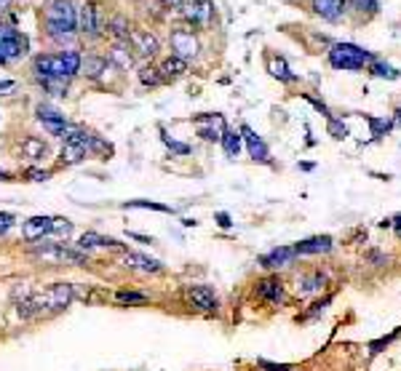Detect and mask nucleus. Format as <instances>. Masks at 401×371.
Wrapping results in <instances>:
<instances>
[{
    "instance_id": "obj_33",
    "label": "nucleus",
    "mask_w": 401,
    "mask_h": 371,
    "mask_svg": "<svg viewBox=\"0 0 401 371\" xmlns=\"http://www.w3.org/2000/svg\"><path fill=\"white\" fill-rule=\"evenodd\" d=\"M367 123H370L372 136H374V139H380V136H386L388 131L393 129V118H374V115H367Z\"/></svg>"
},
{
    "instance_id": "obj_28",
    "label": "nucleus",
    "mask_w": 401,
    "mask_h": 371,
    "mask_svg": "<svg viewBox=\"0 0 401 371\" xmlns=\"http://www.w3.org/2000/svg\"><path fill=\"white\" fill-rule=\"evenodd\" d=\"M220 145H223L225 155L227 158H238L241 155V145H244V139H241V131H233V129H225L223 139H220Z\"/></svg>"
},
{
    "instance_id": "obj_53",
    "label": "nucleus",
    "mask_w": 401,
    "mask_h": 371,
    "mask_svg": "<svg viewBox=\"0 0 401 371\" xmlns=\"http://www.w3.org/2000/svg\"><path fill=\"white\" fill-rule=\"evenodd\" d=\"M14 89V80H0V91H8Z\"/></svg>"
},
{
    "instance_id": "obj_34",
    "label": "nucleus",
    "mask_w": 401,
    "mask_h": 371,
    "mask_svg": "<svg viewBox=\"0 0 401 371\" xmlns=\"http://www.w3.org/2000/svg\"><path fill=\"white\" fill-rule=\"evenodd\" d=\"M348 6H351L356 14H364V16H374L380 11V0H348Z\"/></svg>"
},
{
    "instance_id": "obj_51",
    "label": "nucleus",
    "mask_w": 401,
    "mask_h": 371,
    "mask_svg": "<svg viewBox=\"0 0 401 371\" xmlns=\"http://www.w3.org/2000/svg\"><path fill=\"white\" fill-rule=\"evenodd\" d=\"M11 3H14V0H0V14H6V11H11Z\"/></svg>"
},
{
    "instance_id": "obj_7",
    "label": "nucleus",
    "mask_w": 401,
    "mask_h": 371,
    "mask_svg": "<svg viewBox=\"0 0 401 371\" xmlns=\"http://www.w3.org/2000/svg\"><path fill=\"white\" fill-rule=\"evenodd\" d=\"M35 115H38V120L43 123V129L48 131L51 136H64L73 131V123L64 118V112H59L57 107H51V104H38L35 107Z\"/></svg>"
},
{
    "instance_id": "obj_21",
    "label": "nucleus",
    "mask_w": 401,
    "mask_h": 371,
    "mask_svg": "<svg viewBox=\"0 0 401 371\" xmlns=\"http://www.w3.org/2000/svg\"><path fill=\"white\" fill-rule=\"evenodd\" d=\"M120 243L110 235H99V233H83L78 240V249L80 252H91V249H118Z\"/></svg>"
},
{
    "instance_id": "obj_55",
    "label": "nucleus",
    "mask_w": 401,
    "mask_h": 371,
    "mask_svg": "<svg viewBox=\"0 0 401 371\" xmlns=\"http://www.w3.org/2000/svg\"><path fill=\"white\" fill-rule=\"evenodd\" d=\"M300 168H302V171H313V168H316V163H300Z\"/></svg>"
},
{
    "instance_id": "obj_41",
    "label": "nucleus",
    "mask_w": 401,
    "mask_h": 371,
    "mask_svg": "<svg viewBox=\"0 0 401 371\" xmlns=\"http://www.w3.org/2000/svg\"><path fill=\"white\" fill-rule=\"evenodd\" d=\"M115 299H118L120 305H145V302H148V297L139 294V291H118Z\"/></svg>"
},
{
    "instance_id": "obj_47",
    "label": "nucleus",
    "mask_w": 401,
    "mask_h": 371,
    "mask_svg": "<svg viewBox=\"0 0 401 371\" xmlns=\"http://www.w3.org/2000/svg\"><path fill=\"white\" fill-rule=\"evenodd\" d=\"M214 219H217V224H220V227H223V230H227V227H230V214H225V211H220V214H217V217H214Z\"/></svg>"
},
{
    "instance_id": "obj_43",
    "label": "nucleus",
    "mask_w": 401,
    "mask_h": 371,
    "mask_svg": "<svg viewBox=\"0 0 401 371\" xmlns=\"http://www.w3.org/2000/svg\"><path fill=\"white\" fill-rule=\"evenodd\" d=\"M329 305H332V297H324L321 302H316V305H311V310L305 312V318H316V315H321V312L327 310Z\"/></svg>"
},
{
    "instance_id": "obj_52",
    "label": "nucleus",
    "mask_w": 401,
    "mask_h": 371,
    "mask_svg": "<svg viewBox=\"0 0 401 371\" xmlns=\"http://www.w3.org/2000/svg\"><path fill=\"white\" fill-rule=\"evenodd\" d=\"M393 126L401 129V107H396V112H393Z\"/></svg>"
},
{
    "instance_id": "obj_40",
    "label": "nucleus",
    "mask_w": 401,
    "mask_h": 371,
    "mask_svg": "<svg viewBox=\"0 0 401 371\" xmlns=\"http://www.w3.org/2000/svg\"><path fill=\"white\" fill-rule=\"evenodd\" d=\"M161 139H164V145L171 150V152H177V155H190V145H182V142H177V139H171L164 129H161Z\"/></svg>"
},
{
    "instance_id": "obj_29",
    "label": "nucleus",
    "mask_w": 401,
    "mask_h": 371,
    "mask_svg": "<svg viewBox=\"0 0 401 371\" xmlns=\"http://www.w3.org/2000/svg\"><path fill=\"white\" fill-rule=\"evenodd\" d=\"M161 78H179V75H185L188 73V61L185 59H179V57H166L164 64H161Z\"/></svg>"
},
{
    "instance_id": "obj_42",
    "label": "nucleus",
    "mask_w": 401,
    "mask_h": 371,
    "mask_svg": "<svg viewBox=\"0 0 401 371\" xmlns=\"http://www.w3.org/2000/svg\"><path fill=\"white\" fill-rule=\"evenodd\" d=\"M16 224V217L14 214H8V211H0V235H6L11 227Z\"/></svg>"
},
{
    "instance_id": "obj_3",
    "label": "nucleus",
    "mask_w": 401,
    "mask_h": 371,
    "mask_svg": "<svg viewBox=\"0 0 401 371\" xmlns=\"http://www.w3.org/2000/svg\"><path fill=\"white\" fill-rule=\"evenodd\" d=\"M27 54H30L27 35H22V32L16 30V27H11V24H0V57L6 59V64L24 59Z\"/></svg>"
},
{
    "instance_id": "obj_44",
    "label": "nucleus",
    "mask_w": 401,
    "mask_h": 371,
    "mask_svg": "<svg viewBox=\"0 0 401 371\" xmlns=\"http://www.w3.org/2000/svg\"><path fill=\"white\" fill-rule=\"evenodd\" d=\"M302 96H305V99H308V102L313 104V107H316V110H318V112H321V115H324V118H332V110H329L327 104L321 102V99H316V96H311V94H302Z\"/></svg>"
},
{
    "instance_id": "obj_18",
    "label": "nucleus",
    "mask_w": 401,
    "mask_h": 371,
    "mask_svg": "<svg viewBox=\"0 0 401 371\" xmlns=\"http://www.w3.org/2000/svg\"><path fill=\"white\" fill-rule=\"evenodd\" d=\"M257 294L260 299H265L270 305H281L283 302V283L279 275H270V278H262L257 283Z\"/></svg>"
},
{
    "instance_id": "obj_1",
    "label": "nucleus",
    "mask_w": 401,
    "mask_h": 371,
    "mask_svg": "<svg viewBox=\"0 0 401 371\" xmlns=\"http://www.w3.org/2000/svg\"><path fill=\"white\" fill-rule=\"evenodd\" d=\"M73 286L70 283H54L48 286L41 294H32V297H24L16 307H19V315L22 318H35L38 312H62L70 302H73Z\"/></svg>"
},
{
    "instance_id": "obj_48",
    "label": "nucleus",
    "mask_w": 401,
    "mask_h": 371,
    "mask_svg": "<svg viewBox=\"0 0 401 371\" xmlns=\"http://www.w3.org/2000/svg\"><path fill=\"white\" fill-rule=\"evenodd\" d=\"M161 3H164L166 8H182V6H185V3H188V0H161Z\"/></svg>"
},
{
    "instance_id": "obj_38",
    "label": "nucleus",
    "mask_w": 401,
    "mask_h": 371,
    "mask_svg": "<svg viewBox=\"0 0 401 371\" xmlns=\"http://www.w3.org/2000/svg\"><path fill=\"white\" fill-rule=\"evenodd\" d=\"M327 131H329L332 139H345V136H348V126H345L340 118H335V115H332V118L327 120Z\"/></svg>"
},
{
    "instance_id": "obj_46",
    "label": "nucleus",
    "mask_w": 401,
    "mask_h": 371,
    "mask_svg": "<svg viewBox=\"0 0 401 371\" xmlns=\"http://www.w3.org/2000/svg\"><path fill=\"white\" fill-rule=\"evenodd\" d=\"M27 177H30L32 182H45V179H48V171H38V168H30V171H27Z\"/></svg>"
},
{
    "instance_id": "obj_30",
    "label": "nucleus",
    "mask_w": 401,
    "mask_h": 371,
    "mask_svg": "<svg viewBox=\"0 0 401 371\" xmlns=\"http://www.w3.org/2000/svg\"><path fill=\"white\" fill-rule=\"evenodd\" d=\"M374 78H383V80H396V78H401V70H396V67H391L388 61H383V59H374L370 61V67H367Z\"/></svg>"
},
{
    "instance_id": "obj_57",
    "label": "nucleus",
    "mask_w": 401,
    "mask_h": 371,
    "mask_svg": "<svg viewBox=\"0 0 401 371\" xmlns=\"http://www.w3.org/2000/svg\"><path fill=\"white\" fill-rule=\"evenodd\" d=\"M3 64H6V59H3V57H0V67H3Z\"/></svg>"
},
{
    "instance_id": "obj_37",
    "label": "nucleus",
    "mask_w": 401,
    "mask_h": 371,
    "mask_svg": "<svg viewBox=\"0 0 401 371\" xmlns=\"http://www.w3.org/2000/svg\"><path fill=\"white\" fill-rule=\"evenodd\" d=\"M399 334H401V326H399V328H393V334H388V337H380V340L370 342V356H372V358L380 356V353H383V350H386L388 344H391V342L396 340Z\"/></svg>"
},
{
    "instance_id": "obj_9",
    "label": "nucleus",
    "mask_w": 401,
    "mask_h": 371,
    "mask_svg": "<svg viewBox=\"0 0 401 371\" xmlns=\"http://www.w3.org/2000/svg\"><path fill=\"white\" fill-rule=\"evenodd\" d=\"M179 14L185 16V22L190 24V27H209L211 22H214V6H211V0H188L182 8H179Z\"/></svg>"
},
{
    "instance_id": "obj_31",
    "label": "nucleus",
    "mask_w": 401,
    "mask_h": 371,
    "mask_svg": "<svg viewBox=\"0 0 401 371\" xmlns=\"http://www.w3.org/2000/svg\"><path fill=\"white\" fill-rule=\"evenodd\" d=\"M38 83L45 89V94L51 96H67V89H70V80L67 78H38Z\"/></svg>"
},
{
    "instance_id": "obj_26",
    "label": "nucleus",
    "mask_w": 401,
    "mask_h": 371,
    "mask_svg": "<svg viewBox=\"0 0 401 371\" xmlns=\"http://www.w3.org/2000/svg\"><path fill=\"white\" fill-rule=\"evenodd\" d=\"M43 27H45V35L54 41V43H67V45H73L75 43V35L78 32L70 30V27H62V24H51V22H43Z\"/></svg>"
},
{
    "instance_id": "obj_39",
    "label": "nucleus",
    "mask_w": 401,
    "mask_h": 371,
    "mask_svg": "<svg viewBox=\"0 0 401 371\" xmlns=\"http://www.w3.org/2000/svg\"><path fill=\"white\" fill-rule=\"evenodd\" d=\"M123 208H153V211H164V214H174L171 206H164V203H153V201H129Z\"/></svg>"
},
{
    "instance_id": "obj_45",
    "label": "nucleus",
    "mask_w": 401,
    "mask_h": 371,
    "mask_svg": "<svg viewBox=\"0 0 401 371\" xmlns=\"http://www.w3.org/2000/svg\"><path fill=\"white\" fill-rule=\"evenodd\" d=\"M260 369H265V371H295V366H289V363H270V361H260Z\"/></svg>"
},
{
    "instance_id": "obj_5",
    "label": "nucleus",
    "mask_w": 401,
    "mask_h": 371,
    "mask_svg": "<svg viewBox=\"0 0 401 371\" xmlns=\"http://www.w3.org/2000/svg\"><path fill=\"white\" fill-rule=\"evenodd\" d=\"M169 45H171V57L190 61L201 54V41L190 27H174L169 32Z\"/></svg>"
},
{
    "instance_id": "obj_17",
    "label": "nucleus",
    "mask_w": 401,
    "mask_h": 371,
    "mask_svg": "<svg viewBox=\"0 0 401 371\" xmlns=\"http://www.w3.org/2000/svg\"><path fill=\"white\" fill-rule=\"evenodd\" d=\"M292 249H295L297 256L300 254H329L335 249V240H332V235H313V238H305V240L295 243Z\"/></svg>"
},
{
    "instance_id": "obj_24",
    "label": "nucleus",
    "mask_w": 401,
    "mask_h": 371,
    "mask_svg": "<svg viewBox=\"0 0 401 371\" xmlns=\"http://www.w3.org/2000/svg\"><path fill=\"white\" fill-rule=\"evenodd\" d=\"M123 265L134 270H142V272H161V268H164L158 259H150L145 254H126V256H123Z\"/></svg>"
},
{
    "instance_id": "obj_11",
    "label": "nucleus",
    "mask_w": 401,
    "mask_h": 371,
    "mask_svg": "<svg viewBox=\"0 0 401 371\" xmlns=\"http://www.w3.org/2000/svg\"><path fill=\"white\" fill-rule=\"evenodd\" d=\"M129 45H132L134 54H139V57H148V59H153V57L161 51V43H158V38H155V35H153L150 30H142V27L132 30V35H129Z\"/></svg>"
},
{
    "instance_id": "obj_20",
    "label": "nucleus",
    "mask_w": 401,
    "mask_h": 371,
    "mask_svg": "<svg viewBox=\"0 0 401 371\" xmlns=\"http://www.w3.org/2000/svg\"><path fill=\"white\" fill-rule=\"evenodd\" d=\"M295 256H297V254H295V249H292V246H281V249H273V252L262 254L257 262H260V268L276 270V268H283V265H289Z\"/></svg>"
},
{
    "instance_id": "obj_12",
    "label": "nucleus",
    "mask_w": 401,
    "mask_h": 371,
    "mask_svg": "<svg viewBox=\"0 0 401 371\" xmlns=\"http://www.w3.org/2000/svg\"><path fill=\"white\" fill-rule=\"evenodd\" d=\"M311 8L316 16H321L329 24H337L348 14V0H311Z\"/></svg>"
},
{
    "instance_id": "obj_25",
    "label": "nucleus",
    "mask_w": 401,
    "mask_h": 371,
    "mask_svg": "<svg viewBox=\"0 0 401 371\" xmlns=\"http://www.w3.org/2000/svg\"><path fill=\"white\" fill-rule=\"evenodd\" d=\"M22 155L30 158V161H43L45 155H48V145H45L43 139H38V136H27L22 142Z\"/></svg>"
},
{
    "instance_id": "obj_54",
    "label": "nucleus",
    "mask_w": 401,
    "mask_h": 371,
    "mask_svg": "<svg viewBox=\"0 0 401 371\" xmlns=\"http://www.w3.org/2000/svg\"><path fill=\"white\" fill-rule=\"evenodd\" d=\"M132 238H136V240H145V243H153V238H145V235H139V233H129Z\"/></svg>"
},
{
    "instance_id": "obj_19",
    "label": "nucleus",
    "mask_w": 401,
    "mask_h": 371,
    "mask_svg": "<svg viewBox=\"0 0 401 371\" xmlns=\"http://www.w3.org/2000/svg\"><path fill=\"white\" fill-rule=\"evenodd\" d=\"M51 222L54 217H30L22 224V235L27 240H43L45 235H51Z\"/></svg>"
},
{
    "instance_id": "obj_22",
    "label": "nucleus",
    "mask_w": 401,
    "mask_h": 371,
    "mask_svg": "<svg viewBox=\"0 0 401 371\" xmlns=\"http://www.w3.org/2000/svg\"><path fill=\"white\" fill-rule=\"evenodd\" d=\"M267 73L273 75L281 83H297V73H292V67L286 64L283 57H270L267 59Z\"/></svg>"
},
{
    "instance_id": "obj_32",
    "label": "nucleus",
    "mask_w": 401,
    "mask_h": 371,
    "mask_svg": "<svg viewBox=\"0 0 401 371\" xmlns=\"http://www.w3.org/2000/svg\"><path fill=\"white\" fill-rule=\"evenodd\" d=\"M324 283H327V275H324V272L302 275V278L297 281V291H300V294H311V291H318Z\"/></svg>"
},
{
    "instance_id": "obj_27",
    "label": "nucleus",
    "mask_w": 401,
    "mask_h": 371,
    "mask_svg": "<svg viewBox=\"0 0 401 371\" xmlns=\"http://www.w3.org/2000/svg\"><path fill=\"white\" fill-rule=\"evenodd\" d=\"M113 35L115 41H129V35H132V24H129V19L123 14H118V16H113L110 22H107V30H104V35Z\"/></svg>"
},
{
    "instance_id": "obj_58",
    "label": "nucleus",
    "mask_w": 401,
    "mask_h": 371,
    "mask_svg": "<svg viewBox=\"0 0 401 371\" xmlns=\"http://www.w3.org/2000/svg\"><path fill=\"white\" fill-rule=\"evenodd\" d=\"M0 24H3V22H0Z\"/></svg>"
},
{
    "instance_id": "obj_6",
    "label": "nucleus",
    "mask_w": 401,
    "mask_h": 371,
    "mask_svg": "<svg viewBox=\"0 0 401 371\" xmlns=\"http://www.w3.org/2000/svg\"><path fill=\"white\" fill-rule=\"evenodd\" d=\"M89 155V131L73 126V131L64 136V147H62V163L75 166Z\"/></svg>"
},
{
    "instance_id": "obj_14",
    "label": "nucleus",
    "mask_w": 401,
    "mask_h": 371,
    "mask_svg": "<svg viewBox=\"0 0 401 371\" xmlns=\"http://www.w3.org/2000/svg\"><path fill=\"white\" fill-rule=\"evenodd\" d=\"M195 129H198V136L206 139V142H220L227 129L223 115H195Z\"/></svg>"
},
{
    "instance_id": "obj_2",
    "label": "nucleus",
    "mask_w": 401,
    "mask_h": 371,
    "mask_svg": "<svg viewBox=\"0 0 401 371\" xmlns=\"http://www.w3.org/2000/svg\"><path fill=\"white\" fill-rule=\"evenodd\" d=\"M372 59H374V54L356 43H335L329 48V64L335 70H345V73H358V70L370 67Z\"/></svg>"
},
{
    "instance_id": "obj_16",
    "label": "nucleus",
    "mask_w": 401,
    "mask_h": 371,
    "mask_svg": "<svg viewBox=\"0 0 401 371\" xmlns=\"http://www.w3.org/2000/svg\"><path fill=\"white\" fill-rule=\"evenodd\" d=\"M188 302L204 312L217 310V294H214V289H209V286H190V289H188Z\"/></svg>"
},
{
    "instance_id": "obj_49",
    "label": "nucleus",
    "mask_w": 401,
    "mask_h": 371,
    "mask_svg": "<svg viewBox=\"0 0 401 371\" xmlns=\"http://www.w3.org/2000/svg\"><path fill=\"white\" fill-rule=\"evenodd\" d=\"M367 256H370L372 262H377V265H386V256H383L380 252H370Z\"/></svg>"
},
{
    "instance_id": "obj_4",
    "label": "nucleus",
    "mask_w": 401,
    "mask_h": 371,
    "mask_svg": "<svg viewBox=\"0 0 401 371\" xmlns=\"http://www.w3.org/2000/svg\"><path fill=\"white\" fill-rule=\"evenodd\" d=\"M104 30H107V19L102 16V8H97V0H86L78 8V32L86 41H97L104 35Z\"/></svg>"
},
{
    "instance_id": "obj_56",
    "label": "nucleus",
    "mask_w": 401,
    "mask_h": 371,
    "mask_svg": "<svg viewBox=\"0 0 401 371\" xmlns=\"http://www.w3.org/2000/svg\"><path fill=\"white\" fill-rule=\"evenodd\" d=\"M0 182H11V174H6V171H0Z\"/></svg>"
},
{
    "instance_id": "obj_35",
    "label": "nucleus",
    "mask_w": 401,
    "mask_h": 371,
    "mask_svg": "<svg viewBox=\"0 0 401 371\" xmlns=\"http://www.w3.org/2000/svg\"><path fill=\"white\" fill-rule=\"evenodd\" d=\"M139 83H142V86H150V89H155V86H161V83H164V78H161V73H158L155 67H139Z\"/></svg>"
},
{
    "instance_id": "obj_36",
    "label": "nucleus",
    "mask_w": 401,
    "mask_h": 371,
    "mask_svg": "<svg viewBox=\"0 0 401 371\" xmlns=\"http://www.w3.org/2000/svg\"><path fill=\"white\" fill-rule=\"evenodd\" d=\"M73 235V222H67V219H54L51 222V238H57V240H67V238Z\"/></svg>"
},
{
    "instance_id": "obj_8",
    "label": "nucleus",
    "mask_w": 401,
    "mask_h": 371,
    "mask_svg": "<svg viewBox=\"0 0 401 371\" xmlns=\"http://www.w3.org/2000/svg\"><path fill=\"white\" fill-rule=\"evenodd\" d=\"M43 22H51V24H62V27L78 30V6H75L73 0H51V3L45 6Z\"/></svg>"
},
{
    "instance_id": "obj_10",
    "label": "nucleus",
    "mask_w": 401,
    "mask_h": 371,
    "mask_svg": "<svg viewBox=\"0 0 401 371\" xmlns=\"http://www.w3.org/2000/svg\"><path fill=\"white\" fill-rule=\"evenodd\" d=\"M38 254L43 259H51V262H64V265H86L89 256L80 249H67L64 243H45L43 249H38Z\"/></svg>"
},
{
    "instance_id": "obj_15",
    "label": "nucleus",
    "mask_w": 401,
    "mask_h": 371,
    "mask_svg": "<svg viewBox=\"0 0 401 371\" xmlns=\"http://www.w3.org/2000/svg\"><path fill=\"white\" fill-rule=\"evenodd\" d=\"M107 61L115 67V70H132L134 67V51L129 41H113L110 51H107Z\"/></svg>"
},
{
    "instance_id": "obj_13",
    "label": "nucleus",
    "mask_w": 401,
    "mask_h": 371,
    "mask_svg": "<svg viewBox=\"0 0 401 371\" xmlns=\"http://www.w3.org/2000/svg\"><path fill=\"white\" fill-rule=\"evenodd\" d=\"M238 131H241V139H244V145L249 150V158L257 161V163H270V150L262 142V136H257V131H254L252 126H246V123Z\"/></svg>"
},
{
    "instance_id": "obj_23",
    "label": "nucleus",
    "mask_w": 401,
    "mask_h": 371,
    "mask_svg": "<svg viewBox=\"0 0 401 371\" xmlns=\"http://www.w3.org/2000/svg\"><path fill=\"white\" fill-rule=\"evenodd\" d=\"M110 70V61L104 59V57H83V61H80V75H86V78H91V80H99L104 73Z\"/></svg>"
},
{
    "instance_id": "obj_50",
    "label": "nucleus",
    "mask_w": 401,
    "mask_h": 371,
    "mask_svg": "<svg viewBox=\"0 0 401 371\" xmlns=\"http://www.w3.org/2000/svg\"><path fill=\"white\" fill-rule=\"evenodd\" d=\"M391 227H393V230H396V235L401 238V214H396V217L391 219Z\"/></svg>"
}]
</instances>
